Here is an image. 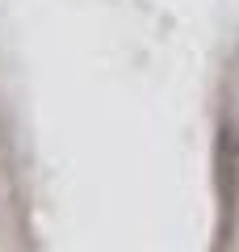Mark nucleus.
<instances>
[]
</instances>
